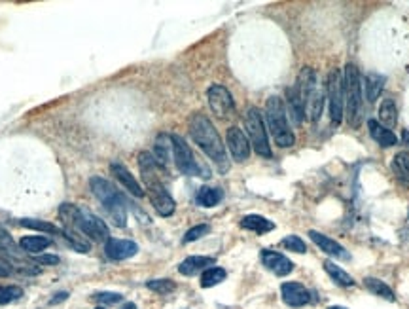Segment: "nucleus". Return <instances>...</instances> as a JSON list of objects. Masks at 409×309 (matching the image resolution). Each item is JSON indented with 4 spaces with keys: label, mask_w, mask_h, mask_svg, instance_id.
Here are the masks:
<instances>
[{
    "label": "nucleus",
    "mask_w": 409,
    "mask_h": 309,
    "mask_svg": "<svg viewBox=\"0 0 409 309\" xmlns=\"http://www.w3.org/2000/svg\"><path fill=\"white\" fill-rule=\"evenodd\" d=\"M139 167H141L142 181L146 184L148 195H150V202L154 205L155 213L160 216H171L175 213L176 203L167 192V188L163 186V182L160 179V165L155 162V158L150 152H141L139 154Z\"/></svg>",
    "instance_id": "f03ea898"
},
{
    "label": "nucleus",
    "mask_w": 409,
    "mask_h": 309,
    "mask_svg": "<svg viewBox=\"0 0 409 309\" xmlns=\"http://www.w3.org/2000/svg\"><path fill=\"white\" fill-rule=\"evenodd\" d=\"M110 171H112V175L121 182V186L125 190H129L134 197H144V190H142V186L137 182V179L131 175V171H129L123 163L112 162L110 163Z\"/></svg>",
    "instance_id": "dca6fc26"
},
{
    "label": "nucleus",
    "mask_w": 409,
    "mask_h": 309,
    "mask_svg": "<svg viewBox=\"0 0 409 309\" xmlns=\"http://www.w3.org/2000/svg\"><path fill=\"white\" fill-rule=\"evenodd\" d=\"M171 139H173V158H175L176 169L180 171L182 175L208 179L210 176V169L197 162V158L192 152L188 142L184 141L180 135H171Z\"/></svg>",
    "instance_id": "0eeeda50"
},
{
    "label": "nucleus",
    "mask_w": 409,
    "mask_h": 309,
    "mask_svg": "<svg viewBox=\"0 0 409 309\" xmlns=\"http://www.w3.org/2000/svg\"><path fill=\"white\" fill-rule=\"evenodd\" d=\"M226 269L222 268H216V266H213V268L205 269L201 273V287L203 289H210V287H216V285H220L224 279H226Z\"/></svg>",
    "instance_id": "7c9ffc66"
},
{
    "label": "nucleus",
    "mask_w": 409,
    "mask_h": 309,
    "mask_svg": "<svg viewBox=\"0 0 409 309\" xmlns=\"http://www.w3.org/2000/svg\"><path fill=\"white\" fill-rule=\"evenodd\" d=\"M49 245H52V239L44 236H27L20 241L21 249L31 255H38L42 250H46Z\"/></svg>",
    "instance_id": "cd10ccee"
},
{
    "label": "nucleus",
    "mask_w": 409,
    "mask_h": 309,
    "mask_svg": "<svg viewBox=\"0 0 409 309\" xmlns=\"http://www.w3.org/2000/svg\"><path fill=\"white\" fill-rule=\"evenodd\" d=\"M226 142L235 162H247L250 158V141L239 128H229Z\"/></svg>",
    "instance_id": "9b49d317"
},
{
    "label": "nucleus",
    "mask_w": 409,
    "mask_h": 309,
    "mask_svg": "<svg viewBox=\"0 0 409 309\" xmlns=\"http://www.w3.org/2000/svg\"><path fill=\"white\" fill-rule=\"evenodd\" d=\"M328 309H347V308H343V306H332V308Z\"/></svg>",
    "instance_id": "c03bdc74"
},
{
    "label": "nucleus",
    "mask_w": 409,
    "mask_h": 309,
    "mask_svg": "<svg viewBox=\"0 0 409 309\" xmlns=\"http://www.w3.org/2000/svg\"><path fill=\"white\" fill-rule=\"evenodd\" d=\"M139 253V245L129 239H114L110 237L107 243H105V255L110 258V260H128V258H133L134 255Z\"/></svg>",
    "instance_id": "f8f14e48"
},
{
    "label": "nucleus",
    "mask_w": 409,
    "mask_h": 309,
    "mask_svg": "<svg viewBox=\"0 0 409 309\" xmlns=\"http://www.w3.org/2000/svg\"><path fill=\"white\" fill-rule=\"evenodd\" d=\"M328 105L332 123L339 126L345 110V97H343V76L336 68L328 76Z\"/></svg>",
    "instance_id": "1a4fd4ad"
},
{
    "label": "nucleus",
    "mask_w": 409,
    "mask_h": 309,
    "mask_svg": "<svg viewBox=\"0 0 409 309\" xmlns=\"http://www.w3.org/2000/svg\"><path fill=\"white\" fill-rule=\"evenodd\" d=\"M97 309H107V308H102V306H101V308H97Z\"/></svg>",
    "instance_id": "a18cd8bd"
},
{
    "label": "nucleus",
    "mask_w": 409,
    "mask_h": 309,
    "mask_svg": "<svg viewBox=\"0 0 409 309\" xmlns=\"http://www.w3.org/2000/svg\"><path fill=\"white\" fill-rule=\"evenodd\" d=\"M324 271H326V273L334 279V282H337L339 287H353V285H355V279H353L345 269L339 268L336 262H332V260H326V262H324Z\"/></svg>",
    "instance_id": "c85d7f7f"
},
{
    "label": "nucleus",
    "mask_w": 409,
    "mask_h": 309,
    "mask_svg": "<svg viewBox=\"0 0 409 309\" xmlns=\"http://www.w3.org/2000/svg\"><path fill=\"white\" fill-rule=\"evenodd\" d=\"M93 300L97 303H101L102 308H105V306H114V303L121 302L123 296L118 294V292H99V294L93 296Z\"/></svg>",
    "instance_id": "4c0bfd02"
},
{
    "label": "nucleus",
    "mask_w": 409,
    "mask_h": 309,
    "mask_svg": "<svg viewBox=\"0 0 409 309\" xmlns=\"http://www.w3.org/2000/svg\"><path fill=\"white\" fill-rule=\"evenodd\" d=\"M207 101L210 110L215 112L218 118H228L235 112V101L228 88H224L220 84H213L207 89Z\"/></svg>",
    "instance_id": "9d476101"
},
{
    "label": "nucleus",
    "mask_w": 409,
    "mask_h": 309,
    "mask_svg": "<svg viewBox=\"0 0 409 309\" xmlns=\"http://www.w3.org/2000/svg\"><path fill=\"white\" fill-rule=\"evenodd\" d=\"M368 129H369V135H371V139H373V141H376L379 146H383V148L396 146V142H398L396 135L392 133L390 129L383 128L381 123H379L377 120H369Z\"/></svg>",
    "instance_id": "aec40b11"
},
{
    "label": "nucleus",
    "mask_w": 409,
    "mask_h": 309,
    "mask_svg": "<svg viewBox=\"0 0 409 309\" xmlns=\"http://www.w3.org/2000/svg\"><path fill=\"white\" fill-rule=\"evenodd\" d=\"M309 237H311V241L315 243L318 249L324 250L326 255L336 256V258H341V260H347V258H349V253L343 249L341 245H339L336 239L324 236V234L316 232V229H311V232H309Z\"/></svg>",
    "instance_id": "2eb2a0df"
},
{
    "label": "nucleus",
    "mask_w": 409,
    "mask_h": 309,
    "mask_svg": "<svg viewBox=\"0 0 409 309\" xmlns=\"http://www.w3.org/2000/svg\"><path fill=\"white\" fill-rule=\"evenodd\" d=\"M36 262L38 264H59V258H57V256L44 255V256H40V258H36Z\"/></svg>",
    "instance_id": "58836bf2"
},
{
    "label": "nucleus",
    "mask_w": 409,
    "mask_h": 309,
    "mask_svg": "<svg viewBox=\"0 0 409 309\" xmlns=\"http://www.w3.org/2000/svg\"><path fill=\"white\" fill-rule=\"evenodd\" d=\"M0 250H4L10 256H15L20 258V253H17V247H15L14 237L8 234V229L0 224Z\"/></svg>",
    "instance_id": "f704fd0d"
},
{
    "label": "nucleus",
    "mask_w": 409,
    "mask_h": 309,
    "mask_svg": "<svg viewBox=\"0 0 409 309\" xmlns=\"http://www.w3.org/2000/svg\"><path fill=\"white\" fill-rule=\"evenodd\" d=\"M245 128H247V133H249L250 146H254V152L262 158H271L273 152H271V146H269L268 131H265V126H263L262 112L256 107H250L245 114Z\"/></svg>",
    "instance_id": "6e6552de"
},
{
    "label": "nucleus",
    "mask_w": 409,
    "mask_h": 309,
    "mask_svg": "<svg viewBox=\"0 0 409 309\" xmlns=\"http://www.w3.org/2000/svg\"><path fill=\"white\" fill-rule=\"evenodd\" d=\"M364 285H366V289H368L371 294L379 296V298L387 300V302H394L396 300L394 292H392V289H390L389 285L379 281L376 277H366V279H364Z\"/></svg>",
    "instance_id": "393cba45"
},
{
    "label": "nucleus",
    "mask_w": 409,
    "mask_h": 309,
    "mask_svg": "<svg viewBox=\"0 0 409 309\" xmlns=\"http://www.w3.org/2000/svg\"><path fill=\"white\" fill-rule=\"evenodd\" d=\"M68 298V294L67 292H59V294H55V298H52V306H55V303H59V302H65V300H67Z\"/></svg>",
    "instance_id": "ea45409f"
},
{
    "label": "nucleus",
    "mask_w": 409,
    "mask_h": 309,
    "mask_svg": "<svg viewBox=\"0 0 409 309\" xmlns=\"http://www.w3.org/2000/svg\"><path fill=\"white\" fill-rule=\"evenodd\" d=\"M6 276H10V271H6L4 268H0V277H6Z\"/></svg>",
    "instance_id": "37998d69"
},
{
    "label": "nucleus",
    "mask_w": 409,
    "mask_h": 309,
    "mask_svg": "<svg viewBox=\"0 0 409 309\" xmlns=\"http://www.w3.org/2000/svg\"><path fill=\"white\" fill-rule=\"evenodd\" d=\"M171 156H173V139H171V135L160 133L154 142L155 162L160 163L161 169H165L171 162Z\"/></svg>",
    "instance_id": "a211bd4d"
},
{
    "label": "nucleus",
    "mask_w": 409,
    "mask_h": 309,
    "mask_svg": "<svg viewBox=\"0 0 409 309\" xmlns=\"http://www.w3.org/2000/svg\"><path fill=\"white\" fill-rule=\"evenodd\" d=\"M402 141H403V144H408L409 146V131L408 129H406V131L402 133Z\"/></svg>",
    "instance_id": "a19ab883"
},
{
    "label": "nucleus",
    "mask_w": 409,
    "mask_h": 309,
    "mask_svg": "<svg viewBox=\"0 0 409 309\" xmlns=\"http://www.w3.org/2000/svg\"><path fill=\"white\" fill-rule=\"evenodd\" d=\"M208 232H210V226H208V224H197V226H194V228H190L188 232H186V236H184L182 241L184 243L197 241V239H201V237L207 236Z\"/></svg>",
    "instance_id": "e433bc0d"
},
{
    "label": "nucleus",
    "mask_w": 409,
    "mask_h": 309,
    "mask_svg": "<svg viewBox=\"0 0 409 309\" xmlns=\"http://www.w3.org/2000/svg\"><path fill=\"white\" fill-rule=\"evenodd\" d=\"M281 245L286 250H292V253H298V255H305L307 253V245L303 243L300 236H286L281 241Z\"/></svg>",
    "instance_id": "c9c22d12"
},
{
    "label": "nucleus",
    "mask_w": 409,
    "mask_h": 309,
    "mask_svg": "<svg viewBox=\"0 0 409 309\" xmlns=\"http://www.w3.org/2000/svg\"><path fill=\"white\" fill-rule=\"evenodd\" d=\"M59 216L65 226L78 229L82 236L88 239H93L97 243H107L110 239V229H108L107 222L95 216L91 211L72 203H63L59 209Z\"/></svg>",
    "instance_id": "7ed1b4c3"
},
{
    "label": "nucleus",
    "mask_w": 409,
    "mask_h": 309,
    "mask_svg": "<svg viewBox=\"0 0 409 309\" xmlns=\"http://www.w3.org/2000/svg\"><path fill=\"white\" fill-rule=\"evenodd\" d=\"M392 171H394L396 179L409 184V150L398 152L392 158Z\"/></svg>",
    "instance_id": "c756f323"
},
{
    "label": "nucleus",
    "mask_w": 409,
    "mask_h": 309,
    "mask_svg": "<svg viewBox=\"0 0 409 309\" xmlns=\"http://www.w3.org/2000/svg\"><path fill=\"white\" fill-rule=\"evenodd\" d=\"M61 234H63V237H65L78 253H89V249H91L88 237L82 236L78 229L70 228V226H63V228H61Z\"/></svg>",
    "instance_id": "a878e982"
},
{
    "label": "nucleus",
    "mask_w": 409,
    "mask_h": 309,
    "mask_svg": "<svg viewBox=\"0 0 409 309\" xmlns=\"http://www.w3.org/2000/svg\"><path fill=\"white\" fill-rule=\"evenodd\" d=\"M23 296V289L15 287V285H8V287H0V306H8V303L17 302Z\"/></svg>",
    "instance_id": "473e14b6"
},
{
    "label": "nucleus",
    "mask_w": 409,
    "mask_h": 309,
    "mask_svg": "<svg viewBox=\"0 0 409 309\" xmlns=\"http://www.w3.org/2000/svg\"><path fill=\"white\" fill-rule=\"evenodd\" d=\"M215 264L216 260L213 258V256H190V258H186L184 262H180L178 271H180L182 276L192 277V276H197L199 271H205V269L213 268Z\"/></svg>",
    "instance_id": "f3484780"
},
{
    "label": "nucleus",
    "mask_w": 409,
    "mask_h": 309,
    "mask_svg": "<svg viewBox=\"0 0 409 309\" xmlns=\"http://www.w3.org/2000/svg\"><path fill=\"white\" fill-rule=\"evenodd\" d=\"M343 97H345L347 123L353 129H358L360 123H362V80H360L358 68L353 63L345 65V73H343Z\"/></svg>",
    "instance_id": "39448f33"
},
{
    "label": "nucleus",
    "mask_w": 409,
    "mask_h": 309,
    "mask_svg": "<svg viewBox=\"0 0 409 309\" xmlns=\"http://www.w3.org/2000/svg\"><path fill=\"white\" fill-rule=\"evenodd\" d=\"M146 287L150 290L157 292V294L165 296V294H171V292H175L176 282L171 281V279H154V281H148Z\"/></svg>",
    "instance_id": "72a5a7b5"
},
{
    "label": "nucleus",
    "mask_w": 409,
    "mask_h": 309,
    "mask_svg": "<svg viewBox=\"0 0 409 309\" xmlns=\"http://www.w3.org/2000/svg\"><path fill=\"white\" fill-rule=\"evenodd\" d=\"M262 262L269 271H273L279 277L288 276L294 271V262L281 253H275V250H262Z\"/></svg>",
    "instance_id": "4468645a"
},
{
    "label": "nucleus",
    "mask_w": 409,
    "mask_h": 309,
    "mask_svg": "<svg viewBox=\"0 0 409 309\" xmlns=\"http://www.w3.org/2000/svg\"><path fill=\"white\" fill-rule=\"evenodd\" d=\"M385 76L377 73H369L364 80V86H366V97H368V103H376L377 97L381 95L383 88H385Z\"/></svg>",
    "instance_id": "b1692460"
},
{
    "label": "nucleus",
    "mask_w": 409,
    "mask_h": 309,
    "mask_svg": "<svg viewBox=\"0 0 409 309\" xmlns=\"http://www.w3.org/2000/svg\"><path fill=\"white\" fill-rule=\"evenodd\" d=\"M241 228L254 232L258 236H263V234H268L271 229H275V222L268 220L265 216L260 215H247L241 220Z\"/></svg>",
    "instance_id": "412c9836"
},
{
    "label": "nucleus",
    "mask_w": 409,
    "mask_h": 309,
    "mask_svg": "<svg viewBox=\"0 0 409 309\" xmlns=\"http://www.w3.org/2000/svg\"><path fill=\"white\" fill-rule=\"evenodd\" d=\"M190 135L197 146L201 148L203 152L215 162L220 173H228L229 171V160L226 154V148L222 142L220 135L213 126V121L208 120L207 116L197 112L190 118Z\"/></svg>",
    "instance_id": "f257e3e1"
},
{
    "label": "nucleus",
    "mask_w": 409,
    "mask_h": 309,
    "mask_svg": "<svg viewBox=\"0 0 409 309\" xmlns=\"http://www.w3.org/2000/svg\"><path fill=\"white\" fill-rule=\"evenodd\" d=\"M222 199H224V192L220 188H210V186L199 188L197 197H195L197 205H201V207H216Z\"/></svg>",
    "instance_id": "bb28decb"
},
{
    "label": "nucleus",
    "mask_w": 409,
    "mask_h": 309,
    "mask_svg": "<svg viewBox=\"0 0 409 309\" xmlns=\"http://www.w3.org/2000/svg\"><path fill=\"white\" fill-rule=\"evenodd\" d=\"M265 118H268L269 131L273 135L277 146H294L295 137L292 133V129H290L288 114H286V108H284V103H282L281 97H277V95L269 97L268 103H265Z\"/></svg>",
    "instance_id": "423d86ee"
},
{
    "label": "nucleus",
    "mask_w": 409,
    "mask_h": 309,
    "mask_svg": "<svg viewBox=\"0 0 409 309\" xmlns=\"http://www.w3.org/2000/svg\"><path fill=\"white\" fill-rule=\"evenodd\" d=\"M322 108H324V93L316 88L313 93L305 99V116L311 121H316L322 116Z\"/></svg>",
    "instance_id": "5701e85b"
},
{
    "label": "nucleus",
    "mask_w": 409,
    "mask_h": 309,
    "mask_svg": "<svg viewBox=\"0 0 409 309\" xmlns=\"http://www.w3.org/2000/svg\"><path fill=\"white\" fill-rule=\"evenodd\" d=\"M282 302L290 308H303L311 302V292H309L302 282H284L281 287Z\"/></svg>",
    "instance_id": "ddd939ff"
},
{
    "label": "nucleus",
    "mask_w": 409,
    "mask_h": 309,
    "mask_svg": "<svg viewBox=\"0 0 409 309\" xmlns=\"http://www.w3.org/2000/svg\"><path fill=\"white\" fill-rule=\"evenodd\" d=\"M379 123H381L383 128L392 129L396 128V123H398V108H396L394 99H383L381 107H379Z\"/></svg>",
    "instance_id": "4be33fe9"
},
{
    "label": "nucleus",
    "mask_w": 409,
    "mask_h": 309,
    "mask_svg": "<svg viewBox=\"0 0 409 309\" xmlns=\"http://www.w3.org/2000/svg\"><path fill=\"white\" fill-rule=\"evenodd\" d=\"M89 188L93 195L102 203V207L112 218L118 228L128 226V202L123 199V195L118 192L114 184L102 176H91L89 179Z\"/></svg>",
    "instance_id": "20e7f679"
},
{
    "label": "nucleus",
    "mask_w": 409,
    "mask_h": 309,
    "mask_svg": "<svg viewBox=\"0 0 409 309\" xmlns=\"http://www.w3.org/2000/svg\"><path fill=\"white\" fill-rule=\"evenodd\" d=\"M121 309H137V306H134L133 302H128V303H125V306H123V308H121Z\"/></svg>",
    "instance_id": "79ce46f5"
},
{
    "label": "nucleus",
    "mask_w": 409,
    "mask_h": 309,
    "mask_svg": "<svg viewBox=\"0 0 409 309\" xmlns=\"http://www.w3.org/2000/svg\"><path fill=\"white\" fill-rule=\"evenodd\" d=\"M286 101H288V110L292 120H294L295 126H300L305 118V107H303L302 93H300V88L298 86H292V88L286 89Z\"/></svg>",
    "instance_id": "6ab92c4d"
},
{
    "label": "nucleus",
    "mask_w": 409,
    "mask_h": 309,
    "mask_svg": "<svg viewBox=\"0 0 409 309\" xmlns=\"http://www.w3.org/2000/svg\"><path fill=\"white\" fill-rule=\"evenodd\" d=\"M20 224L23 228L38 229V232H44V234H61V228H57L55 224L46 220H36V218H23L20 220Z\"/></svg>",
    "instance_id": "2f4dec72"
}]
</instances>
